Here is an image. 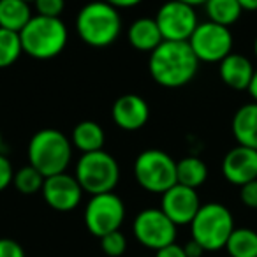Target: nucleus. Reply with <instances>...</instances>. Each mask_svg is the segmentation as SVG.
<instances>
[{"mask_svg":"<svg viewBox=\"0 0 257 257\" xmlns=\"http://www.w3.org/2000/svg\"><path fill=\"white\" fill-rule=\"evenodd\" d=\"M67 27L60 18L32 16L20 32L23 53L37 60H50L64 51L67 44Z\"/></svg>","mask_w":257,"mask_h":257,"instance_id":"20e7f679","label":"nucleus"},{"mask_svg":"<svg viewBox=\"0 0 257 257\" xmlns=\"http://www.w3.org/2000/svg\"><path fill=\"white\" fill-rule=\"evenodd\" d=\"M239 199L246 208L257 210V180H252L239 187Z\"/></svg>","mask_w":257,"mask_h":257,"instance_id":"cd10ccee","label":"nucleus"},{"mask_svg":"<svg viewBox=\"0 0 257 257\" xmlns=\"http://www.w3.org/2000/svg\"><path fill=\"white\" fill-rule=\"evenodd\" d=\"M229 257H257V231L250 227H234L227 243Z\"/></svg>","mask_w":257,"mask_h":257,"instance_id":"4be33fe9","label":"nucleus"},{"mask_svg":"<svg viewBox=\"0 0 257 257\" xmlns=\"http://www.w3.org/2000/svg\"><path fill=\"white\" fill-rule=\"evenodd\" d=\"M13 178H15V169H13V164L9 162L8 157L0 154V192L6 190L9 185L13 183Z\"/></svg>","mask_w":257,"mask_h":257,"instance_id":"c756f323","label":"nucleus"},{"mask_svg":"<svg viewBox=\"0 0 257 257\" xmlns=\"http://www.w3.org/2000/svg\"><path fill=\"white\" fill-rule=\"evenodd\" d=\"M255 72L252 62L239 53H231L220 62L218 74L224 85L234 90H246L252 81V76Z\"/></svg>","mask_w":257,"mask_h":257,"instance_id":"dca6fc26","label":"nucleus"},{"mask_svg":"<svg viewBox=\"0 0 257 257\" xmlns=\"http://www.w3.org/2000/svg\"><path fill=\"white\" fill-rule=\"evenodd\" d=\"M74 176L83 192H88L90 196L113 192L120 182V166L107 152H90L79 157Z\"/></svg>","mask_w":257,"mask_h":257,"instance_id":"423d86ee","label":"nucleus"},{"mask_svg":"<svg viewBox=\"0 0 257 257\" xmlns=\"http://www.w3.org/2000/svg\"><path fill=\"white\" fill-rule=\"evenodd\" d=\"M243 11H257V0H238Z\"/></svg>","mask_w":257,"mask_h":257,"instance_id":"f704fd0d","label":"nucleus"},{"mask_svg":"<svg viewBox=\"0 0 257 257\" xmlns=\"http://www.w3.org/2000/svg\"><path fill=\"white\" fill-rule=\"evenodd\" d=\"M189 225L192 239L203 246L204 252H217L225 248L229 236L234 231V218L224 204L206 203L201 204Z\"/></svg>","mask_w":257,"mask_h":257,"instance_id":"39448f33","label":"nucleus"},{"mask_svg":"<svg viewBox=\"0 0 257 257\" xmlns=\"http://www.w3.org/2000/svg\"><path fill=\"white\" fill-rule=\"evenodd\" d=\"M125 220V204L114 192L92 196L85 208V225L93 236L102 238L120 231Z\"/></svg>","mask_w":257,"mask_h":257,"instance_id":"6e6552de","label":"nucleus"},{"mask_svg":"<svg viewBox=\"0 0 257 257\" xmlns=\"http://www.w3.org/2000/svg\"><path fill=\"white\" fill-rule=\"evenodd\" d=\"M13 185L16 187V190L25 196H30V194L41 192L44 185V176L37 171L34 166H23L18 171L15 173V178H13Z\"/></svg>","mask_w":257,"mask_h":257,"instance_id":"393cba45","label":"nucleus"},{"mask_svg":"<svg viewBox=\"0 0 257 257\" xmlns=\"http://www.w3.org/2000/svg\"><path fill=\"white\" fill-rule=\"evenodd\" d=\"M104 131L97 121L85 120L79 121L72 131L71 143L74 148H78L81 154H90V152L102 150L104 147Z\"/></svg>","mask_w":257,"mask_h":257,"instance_id":"6ab92c4d","label":"nucleus"},{"mask_svg":"<svg viewBox=\"0 0 257 257\" xmlns=\"http://www.w3.org/2000/svg\"><path fill=\"white\" fill-rule=\"evenodd\" d=\"M183 250H185L187 257H201L204 253V248L199 245L197 241H194L192 238L189 239V241L183 245Z\"/></svg>","mask_w":257,"mask_h":257,"instance_id":"2f4dec72","label":"nucleus"},{"mask_svg":"<svg viewBox=\"0 0 257 257\" xmlns=\"http://www.w3.org/2000/svg\"><path fill=\"white\" fill-rule=\"evenodd\" d=\"M162 41L164 39H162L155 18H140L128 27V43L138 51L152 53Z\"/></svg>","mask_w":257,"mask_h":257,"instance_id":"a211bd4d","label":"nucleus"},{"mask_svg":"<svg viewBox=\"0 0 257 257\" xmlns=\"http://www.w3.org/2000/svg\"><path fill=\"white\" fill-rule=\"evenodd\" d=\"M232 136L239 147L257 150V102L238 107L232 116Z\"/></svg>","mask_w":257,"mask_h":257,"instance_id":"f3484780","label":"nucleus"},{"mask_svg":"<svg viewBox=\"0 0 257 257\" xmlns=\"http://www.w3.org/2000/svg\"><path fill=\"white\" fill-rule=\"evenodd\" d=\"M253 53H255V57H257V37H255V41H253Z\"/></svg>","mask_w":257,"mask_h":257,"instance_id":"e433bc0d","label":"nucleus"},{"mask_svg":"<svg viewBox=\"0 0 257 257\" xmlns=\"http://www.w3.org/2000/svg\"><path fill=\"white\" fill-rule=\"evenodd\" d=\"M201 208V199L197 196L196 189H190L185 185H173L169 190L162 194L161 210L166 213V217L175 225L190 224L192 218Z\"/></svg>","mask_w":257,"mask_h":257,"instance_id":"ddd939ff","label":"nucleus"},{"mask_svg":"<svg viewBox=\"0 0 257 257\" xmlns=\"http://www.w3.org/2000/svg\"><path fill=\"white\" fill-rule=\"evenodd\" d=\"M104 2H107V4L116 9H128V8H136L143 0H104Z\"/></svg>","mask_w":257,"mask_h":257,"instance_id":"473e14b6","label":"nucleus"},{"mask_svg":"<svg viewBox=\"0 0 257 257\" xmlns=\"http://www.w3.org/2000/svg\"><path fill=\"white\" fill-rule=\"evenodd\" d=\"M0 150H2V133H0Z\"/></svg>","mask_w":257,"mask_h":257,"instance_id":"4c0bfd02","label":"nucleus"},{"mask_svg":"<svg viewBox=\"0 0 257 257\" xmlns=\"http://www.w3.org/2000/svg\"><path fill=\"white\" fill-rule=\"evenodd\" d=\"M36 11L39 16L46 18H60L65 9V0H34Z\"/></svg>","mask_w":257,"mask_h":257,"instance_id":"bb28decb","label":"nucleus"},{"mask_svg":"<svg viewBox=\"0 0 257 257\" xmlns=\"http://www.w3.org/2000/svg\"><path fill=\"white\" fill-rule=\"evenodd\" d=\"M199 60L189 43L162 41L150 53L148 71L157 85L164 88H180L196 78Z\"/></svg>","mask_w":257,"mask_h":257,"instance_id":"f257e3e1","label":"nucleus"},{"mask_svg":"<svg viewBox=\"0 0 257 257\" xmlns=\"http://www.w3.org/2000/svg\"><path fill=\"white\" fill-rule=\"evenodd\" d=\"M0 257H25V250L16 239L0 238Z\"/></svg>","mask_w":257,"mask_h":257,"instance_id":"c85d7f7f","label":"nucleus"},{"mask_svg":"<svg viewBox=\"0 0 257 257\" xmlns=\"http://www.w3.org/2000/svg\"><path fill=\"white\" fill-rule=\"evenodd\" d=\"M155 22L164 41H182L187 43L199 25L197 15L192 6H187L178 0H168L157 11Z\"/></svg>","mask_w":257,"mask_h":257,"instance_id":"9b49d317","label":"nucleus"},{"mask_svg":"<svg viewBox=\"0 0 257 257\" xmlns=\"http://www.w3.org/2000/svg\"><path fill=\"white\" fill-rule=\"evenodd\" d=\"M222 175L236 187L257 180V150L239 145L229 150L222 161Z\"/></svg>","mask_w":257,"mask_h":257,"instance_id":"4468645a","label":"nucleus"},{"mask_svg":"<svg viewBox=\"0 0 257 257\" xmlns=\"http://www.w3.org/2000/svg\"><path fill=\"white\" fill-rule=\"evenodd\" d=\"M208 178V168L199 157H185L176 162V183L199 189Z\"/></svg>","mask_w":257,"mask_h":257,"instance_id":"412c9836","label":"nucleus"},{"mask_svg":"<svg viewBox=\"0 0 257 257\" xmlns=\"http://www.w3.org/2000/svg\"><path fill=\"white\" fill-rule=\"evenodd\" d=\"M176 227L178 225L173 224L161 208H147L140 211L133 222L134 238L155 252L176 241Z\"/></svg>","mask_w":257,"mask_h":257,"instance_id":"9d476101","label":"nucleus"},{"mask_svg":"<svg viewBox=\"0 0 257 257\" xmlns=\"http://www.w3.org/2000/svg\"><path fill=\"white\" fill-rule=\"evenodd\" d=\"M25 2H29V4H32V2H34V0H25Z\"/></svg>","mask_w":257,"mask_h":257,"instance_id":"58836bf2","label":"nucleus"},{"mask_svg":"<svg viewBox=\"0 0 257 257\" xmlns=\"http://www.w3.org/2000/svg\"><path fill=\"white\" fill-rule=\"evenodd\" d=\"M29 162L44 178L65 173L72 159V143L57 128H43L29 143Z\"/></svg>","mask_w":257,"mask_h":257,"instance_id":"7ed1b4c3","label":"nucleus"},{"mask_svg":"<svg viewBox=\"0 0 257 257\" xmlns=\"http://www.w3.org/2000/svg\"><path fill=\"white\" fill-rule=\"evenodd\" d=\"M111 116L121 131L134 133V131H140L147 125L148 118H150V107L141 95L125 93L114 100Z\"/></svg>","mask_w":257,"mask_h":257,"instance_id":"2eb2a0df","label":"nucleus"},{"mask_svg":"<svg viewBox=\"0 0 257 257\" xmlns=\"http://www.w3.org/2000/svg\"><path fill=\"white\" fill-rule=\"evenodd\" d=\"M23 53L22 39L18 32L0 29V69L13 65Z\"/></svg>","mask_w":257,"mask_h":257,"instance_id":"b1692460","label":"nucleus"},{"mask_svg":"<svg viewBox=\"0 0 257 257\" xmlns=\"http://www.w3.org/2000/svg\"><path fill=\"white\" fill-rule=\"evenodd\" d=\"M79 39L92 48H107L121 32V18L116 8L104 0H93L83 6L76 16Z\"/></svg>","mask_w":257,"mask_h":257,"instance_id":"f03ea898","label":"nucleus"},{"mask_svg":"<svg viewBox=\"0 0 257 257\" xmlns=\"http://www.w3.org/2000/svg\"><path fill=\"white\" fill-rule=\"evenodd\" d=\"M32 16L30 4L25 0H0V29L20 34Z\"/></svg>","mask_w":257,"mask_h":257,"instance_id":"aec40b11","label":"nucleus"},{"mask_svg":"<svg viewBox=\"0 0 257 257\" xmlns=\"http://www.w3.org/2000/svg\"><path fill=\"white\" fill-rule=\"evenodd\" d=\"M99 239L100 248L107 257H121L127 250V238L121 231H113Z\"/></svg>","mask_w":257,"mask_h":257,"instance_id":"a878e982","label":"nucleus"},{"mask_svg":"<svg viewBox=\"0 0 257 257\" xmlns=\"http://www.w3.org/2000/svg\"><path fill=\"white\" fill-rule=\"evenodd\" d=\"M178 2H183V4L187 6H192V8H196V6H204L208 2V0H178Z\"/></svg>","mask_w":257,"mask_h":257,"instance_id":"c9c22d12","label":"nucleus"},{"mask_svg":"<svg viewBox=\"0 0 257 257\" xmlns=\"http://www.w3.org/2000/svg\"><path fill=\"white\" fill-rule=\"evenodd\" d=\"M187 43L192 48L197 60L206 64H220L227 55L232 53V34L229 27L217 25L213 22L199 23Z\"/></svg>","mask_w":257,"mask_h":257,"instance_id":"1a4fd4ad","label":"nucleus"},{"mask_svg":"<svg viewBox=\"0 0 257 257\" xmlns=\"http://www.w3.org/2000/svg\"><path fill=\"white\" fill-rule=\"evenodd\" d=\"M155 257H187L185 250H183V245H178V243H171L168 246H162L155 252Z\"/></svg>","mask_w":257,"mask_h":257,"instance_id":"7c9ffc66","label":"nucleus"},{"mask_svg":"<svg viewBox=\"0 0 257 257\" xmlns=\"http://www.w3.org/2000/svg\"><path fill=\"white\" fill-rule=\"evenodd\" d=\"M246 92L250 93V97L253 99V102H257V69H255V72H253L252 81H250V85H248V88H246Z\"/></svg>","mask_w":257,"mask_h":257,"instance_id":"72a5a7b5","label":"nucleus"},{"mask_svg":"<svg viewBox=\"0 0 257 257\" xmlns=\"http://www.w3.org/2000/svg\"><path fill=\"white\" fill-rule=\"evenodd\" d=\"M208 22H213L222 27H231L241 16V6L238 0H208L204 4Z\"/></svg>","mask_w":257,"mask_h":257,"instance_id":"5701e85b","label":"nucleus"},{"mask_svg":"<svg viewBox=\"0 0 257 257\" xmlns=\"http://www.w3.org/2000/svg\"><path fill=\"white\" fill-rule=\"evenodd\" d=\"M134 178L138 185L152 194H164L176 185V161L157 148L141 152L134 162Z\"/></svg>","mask_w":257,"mask_h":257,"instance_id":"0eeeda50","label":"nucleus"},{"mask_svg":"<svg viewBox=\"0 0 257 257\" xmlns=\"http://www.w3.org/2000/svg\"><path fill=\"white\" fill-rule=\"evenodd\" d=\"M48 206L57 211H72L79 206L83 197V189L76 176L60 173L44 178V185L41 189Z\"/></svg>","mask_w":257,"mask_h":257,"instance_id":"f8f14e48","label":"nucleus"}]
</instances>
